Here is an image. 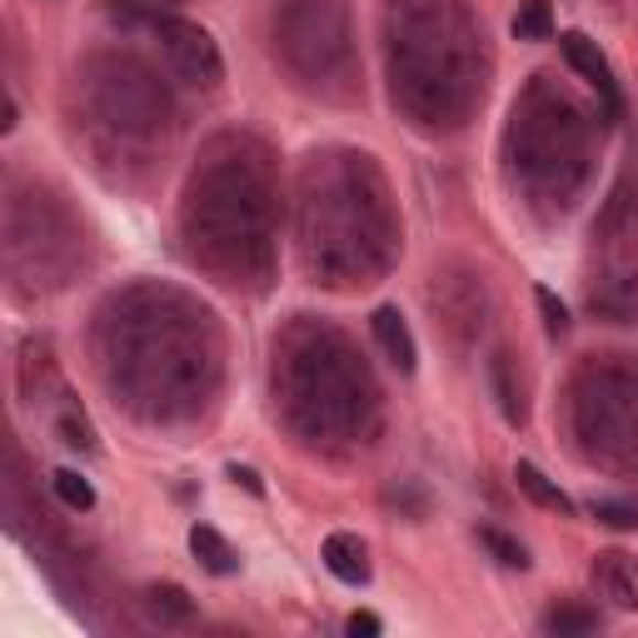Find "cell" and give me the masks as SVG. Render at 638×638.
Here are the masks:
<instances>
[{
    "instance_id": "30bf717a",
    "label": "cell",
    "mask_w": 638,
    "mask_h": 638,
    "mask_svg": "<svg viewBox=\"0 0 638 638\" xmlns=\"http://www.w3.org/2000/svg\"><path fill=\"white\" fill-rule=\"evenodd\" d=\"M513 35H519V41H549V35H554L549 0H523V11L513 15Z\"/></svg>"
},
{
    "instance_id": "9c48e42d",
    "label": "cell",
    "mask_w": 638,
    "mask_h": 638,
    "mask_svg": "<svg viewBox=\"0 0 638 638\" xmlns=\"http://www.w3.org/2000/svg\"><path fill=\"white\" fill-rule=\"evenodd\" d=\"M51 484H55V499H61L71 513H90V509H95V489H90V479H80L75 469H55V474H51Z\"/></svg>"
},
{
    "instance_id": "ba28073f",
    "label": "cell",
    "mask_w": 638,
    "mask_h": 638,
    "mask_svg": "<svg viewBox=\"0 0 638 638\" xmlns=\"http://www.w3.org/2000/svg\"><path fill=\"white\" fill-rule=\"evenodd\" d=\"M594 628H598V614H594V608H584V604H559V608H549V614H544V634H559V638L594 634Z\"/></svg>"
},
{
    "instance_id": "3957f363",
    "label": "cell",
    "mask_w": 638,
    "mask_h": 638,
    "mask_svg": "<svg viewBox=\"0 0 638 638\" xmlns=\"http://www.w3.org/2000/svg\"><path fill=\"white\" fill-rule=\"evenodd\" d=\"M369 325H375V339H379V349H385L389 365H394L399 375H414L419 349H414V335H409V325H404V314H399L394 304H379Z\"/></svg>"
},
{
    "instance_id": "277c9868",
    "label": "cell",
    "mask_w": 638,
    "mask_h": 638,
    "mask_svg": "<svg viewBox=\"0 0 638 638\" xmlns=\"http://www.w3.org/2000/svg\"><path fill=\"white\" fill-rule=\"evenodd\" d=\"M165 35H170V51L185 55V71L195 75L199 85H215L220 80V55H215V45H209L205 31H195V25H180V21H165Z\"/></svg>"
},
{
    "instance_id": "e0dca14e",
    "label": "cell",
    "mask_w": 638,
    "mask_h": 638,
    "mask_svg": "<svg viewBox=\"0 0 638 638\" xmlns=\"http://www.w3.org/2000/svg\"><path fill=\"white\" fill-rule=\"evenodd\" d=\"M379 628H385V624H379L375 614H349V634H355V638H359V634H365V638H375Z\"/></svg>"
},
{
    "instance_id": "7c38bea8",
    "label": "cell",
    "mask_w": 638,
    "mask_h": 638,
    "mask_svg": "<svg viewBox=\"0 0 638 638\" xmlns=\"http://www.w3.org/2000/svg\"><path fill=\"white\" fill-rule=\"evenodd\" d=\"M494 389H499V409H504V419L509 424H519L523 419V404H519V389H513V379H509V359H494Z\"/></svg>"
},
{
    "instance_id": "6da1fadb",
    "label": "cell",
    "mask_w": 638,
    "mask_h": 638,
    "mask_svg": "<svg viewBox=\"0 0 638 638\" xmlns=\"http://www.w3.org/2000/svg\"><path fill=\"white\" fill-rule=\"evenodd\" d=\"M559 51H564V61L574 65L578 75H584V85H588V90H594L598 100H604V116H608V120H618V116H624V100H618V80H614V71H608L604 51H598V45L588 41L584 31L559 35Z\"/></svg>"
},
{
    "instance_id": "7a4b0ae2",
    "label": "cell",
    "mask_w": 638,
    "mask_h": 638,
    "mask_svg": "<svg viewBox=\"0 0 638 638\" xmlns=\"http://www.w3.org/2000/svg\"><path fill=\"white\" fill-rule=\"evenodd\" d=\"M594 588L614 608H634L638 604V564L624 549H608V554L594 559Z\"/></svg>"
},
{
    "instance_id": "5b68a950",
    "label": "cell",
    "mask_w": 638,
    "mask_h": 638,
    "mask_svg": "<svg viewBox=\"0 0 638 638\" xmlns=\"http://www.w3.org/2000/svg\"><path fill=\"white\" fill-rule=\"evenodd\" d=\"M325 569L339 578V584H365L369 564H365V544L355 534H329L325 539Z\"/></svg>"
},
{
    "instance_id": "4fadbf2b",
    "label": "cell",
    "mask_w": 638,
    "mask_h": 638,
    "mask_svg": "<svg viewBox=\"0 0 638 638\" xmlns=\"http://www.w3.org/2000/svg\"><path fill=\"white\" fill-rule=\"evenodd\" d=\"M479 539H484V549H489L499 564H509V569H529V554H523V544H513L509 534H499V529H479Z\"/></svg>"
},
{
    "instance_id": "52a82bcc",
    "label": "cell",
    "mask_w": 638,
    "mask_h": 638,
    "mask_svg": "<svg viewBox=\"0 0 638 638\" xmlns=\"http://www.w3.org/2000/svg\"><path fill=\"white\" fill-rule=\"evenodd\" d=\"M190 549H195V559L209 569V574H235V569H240L235 549L225 544L220 529H209V523H195V529H190Z\"/></svg>"
},
{
    "instance_id": "5bb4252c",
    "label": "cell",
    "mask_w": 638,
    "mask_h": 638,
    "mask_svg": "<svg viewBox=\"0 0 638 638\" xmlns=\"http://www.w3.org/2000/svg\"><path fill=\"white\" fill-rule=\"evenodd\" d=\"M534 300H539V310H544L549 335H564V329H569V310H564V300H559L554 290H544V284L534 290Z\"/></svg>"
},
{
    "instance_id": "9a60e30c",
    "label": "cell",
    "mask_w": 638,
    "mask_h": 638,
    "mask_svg": "<svg viewBox=\"0 0 638 638\" xmlns=\"http://www.w3.org/2000/svg\"><path fill=\"white\" fill-rule=\"evenodd\" d=\"M594 519L614 523V529H634L638 513H634V509H624V504H594Z\"/></svg>"
},
{
    "instance_id": "8992f818",
    "label": "cell",
    "mask_w": 638,
    "mask_h": 638,
    "mask_svg": "<svg viewBox=\"0 0 638 638\" xmlns=\"http://www.w3.org/2000/svg\"><path fill=\"white\" fill-rule=\"evenodd\" d=\"M513 479H519V489H523V494H529V499H534V504H539V509H554V513H574V509H578V504H574V499H569V494H564V489H559V484H554V479H549V474H544V469H539V464L519 459V464H513Z\"/></svg>"
},
{
    "instance_id": "8fae6325",
    "label": "cell",
    "mask_w": 638,
    "mask_h": 638,
    "mask_svg": "<svg viewBox=\"0 0 638 638\" xmlns=\"http://www.w3.org/2000/svg\"><path fill=\"white\" fill-rule=\"evenodd\" d=\"M150 614H155L160 624H180V618H190V614H195V608H190L185 588L160 584V588H150Z\"/></svg>"
},
{
    "instance_id": "2e32d148",
    "label": "cell",
    "mask_w": 638,
    "mask_h": 638,
    "mask_svg": "<svg viewBox=\"0 0 638 638\" xmlns=\"http://www.w3.org/2000/svg\"><path fill=\"white\" fill-rule=\"evenodd\" d=\"M230 479L240 484V489H250L255 499H264V484H260V474H255V469H245V464H230Z\"/></svg>"
}]
</instances>
